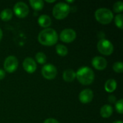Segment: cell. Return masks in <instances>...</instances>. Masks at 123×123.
I'll return each instance as SVG.
<instances>
[{
	"label": "cell",
	"instance_id": "1",
	"mask_svg": "<svg viewBox=\"0 0 123 123\" xmlns=\"http://www.w3.org/2000/svg\"><path fill=\"white\" fill-rule=\"evenodd\" d=\"M37 40L43 45L53 46L58 42V35L54 29L48 27L43 30L39 33Z\"/></svg>",
	"mask_w": 123,
	"mask_h": 123
},
{
	"label": "cell",
	"instance_id": "2",
	"mask_svg": "<svg viewBox=\"0 0 123 123\" xmlns=\"http://www.w3.org/2000/svg\"><path fill=\"white\" fill-rule=\"evenodd\" d=\"M94 77L95 75L94 71L88 66L81 67L76 72V78L80 84L84 86L92 84L94 80Z\"/></svg>",
	"mask_w": 123,
	"mask_h": 123
},
{
	"label": "cell",
	"instance_id": "3",
	"mask_svg": "<svg viewBox=\"0 0 123 123\" xmlns=\"http://www.w3.org/2000/svg\"><path fill=\"white\" fill-rule=\"evenodd\" d=\"M95 19L102 25H109L112 22L114 15L112 12L107 8H99L94 13Z\"/></svg>",
	"mask_w": 123,
	"mask_h": 123
},
{
	"label": "cell",
	"instance_id": "4",
	"mask_svg": "<svg viewBox=\"0 0 123 123\" xmlns=\"http://www.w3.org/2000/svg\"><path fill=\"white\" fill-rule=\"evenodd\" d=\"M71 11L70 5L66 2H58L53 8V15L56 19H63L68 17Z\"/></svg>",
	"mask_w": 123,
	"mask_h": 123
},
{
	"label": "cell",
	"instance_id": "5",
	"mask_svg": "<svg viewBox=\"0 0 123 123\" xmlns=\"http://www.w3.org/2000/svg\"><path fill=\"white\" fill-rule=\"evenodd\" d=\"M98 51L105 55H110L114 51L113 44L107 39H101L97 43Z\"/></svg>",
	"mask_w": 123,
	"mask_h": 123
},
{
	"label": "cell",
	"instance_id": "6",
	"mask_svg": "<svg viewBox=\"0 0 123 123\" xmlns=\"http://www.w3.org/2000/svg\"><path fill=\"white\" fill-rule=\"evenodd\" d=\"M18 59L14 55H9L6 58L4 62V69L5 72L12 74L14 73L18 68Z\"/></svg>",
	"mask_w": 123,
	"mask_h": 123
},
{
	"label": "cell",
	"instance_id": "7",
	"mask_svg": "<svg viewBox=\"0 0 123 123\" xmlns=\"http://www.w3.org/2000/svg\"><path fill=\"white\" fill-rule=\"evenodd\" d=\"M12 12H14V14L18 18L22 19L28 15L30 9L27 4L22 1H19L14 4Z\"/></svg>",
	"mask_w": 123,
	"mask_h": 123
},
{
	"label": "cell",
	"instance_id": "8",
	"mask_svg": "<svg viewBox=\"0 0 123 123\" xmlns=\"http://www.w3.org/2000/svg\"><path fill=\"white\" fill-rule=\"evenodd\" d=\"M41 74L45 79L48 80H52L56 77L58 71L54 65L48 63V64H45L43 66L41 69Z\"/></svg>",
	"mask_w": 123,
	"mask_h": 123
},
{
	"label": "cell",
	"instance_id": "9",
	"mask_svg": "<svg viewBox=\"0 0 123 123\" xmlns=\"http://www.w3.org/2000/svg\"><path fill=\"white\" fill-rule=\"evenodd\" d=\"M60 40L65 43H71L76 38V32L71 28H66L60 33Z\"/></svg>",
	"mask_w": 123,
	"mask_h": 123
},
{
	"label": "cell",
	"instance_id": "10",
	"mask_svg": "<svg viewBox=\"0 0 123 123\" xmlns=\"http://www.w3.org/2000/svg\"><path fill=\"white\" fill-rule=\"evenodd\" d=\"M92 65L95 69L103 71L107 66V61L102 56H95L92 60Z\"/></svg>",
	"mask_w": 123,
	"mask_h": 123
},
{
	"label": "cell",
	"instance_id": "11",
	"mask_svg": "<svg viewBox=\"0 0 123 123\" xmlns=\"http://www.w3.org/2000/svg\"><path fill=\"white\" fill-rule=\"evenodd\" d=\"M24 70L28 74H33L37 69L36 61L30 57H27L22 63Z\"/></svg>",
	"mask_w": 123,
	"mask_h": 123
},
{
	"label": "cell",
	"instance_id": "12",
	"mask_svg": "<svg viewBox=\"0 0 123 123\" xmlns=\"http://www.w3.org/2000/svg\"><path fill=\"white\" fill-rule=\"evenodd\" d=\"M94 98V93L92 89H83L79 96V101L82 104H89L90 103Z\"/></svg>",
	"mask_w": 123,
	"mask_h": 123
},
{
	"label": "cell",
	"instance_id": "13",
	"mask_svg": "<svg viewBox=\"0 0 123 123\" xmlns=\"http://www.w3.org/2000/svg\"><path fill=\"white\" fill-rule=\"evenodd\" d=\"M37 22L41 27L48 28L52 23V20L50 16L47 14H42L37 19Z\"/></svg>",
	"mask_w": 123,
	"mask_h": 123
},
{
	"label": "cell",
	"instance_id": "14",
	"mask_svg": "<svg viewBox=\"0 0 123 123\" xmlns=\"http://www.w3.org/2000/svg\"><path fill=\"white\" fill-rule=\"evenodd\" d=\"M113 113V108L110 105H105L100 109V115L103 118H109Z\"/></svg>",
	"mask_w": 123,
	"mask_h": 123
},
{
	"label": "cell",
	"instance_id": "15",
	"mask_svg": "<svg viewBox=\"0 0 123 123\" xmlns=\"http://www.w3.org/2000/svg\"><path fill=\"white\" fill-rule=\"evenodd\" d=\"M117 81L114 79H109L105 84V89L108 93L114 92L117 89Z\"/></svg>",
	"mask_w": 123,
	"mask_h": 123
},
{
	"label": "cell",
	"instance_id": "16",
	"mask_svg": "<svg viewBox=\"0 0 123 123\" xmlns=\"http://www.w3.org/2000/svg\"><path fill=\"white\" fill-rule=\"evenodd\" d=\"M63 79L66 82H72L76 79V72L71 68L66 69L63 73Z\"/></svg>",
	"mask_w": 123,
	"mask_h": 123
},
{
	"label": "cell",
	"instance_id": "17",
	"mask_svg": "<svg viewBox=\"0 0 123 123\" xmlns=\"http://www.w3.org/2000/svg\"><path fill=\"white\" fill-rule=\"evenodd\" d=\"M13 17V12L11 9H4L0 13V19L2 21H9Z\"/></svg>",
	"mask_w": 123,
	"mask_h": 123
},
{
	"label": "cell",
	"instance_id": "18",
	"mask_svg": "<svg viewBox=\"0 0 123 123\" xmlns=\"http://www.w3.org/2000/svg\"><path fill=\"white\" fill-rule=\"evenodd\" d=\"M29 3L35 11H40L44 7V1L43 0H30Z\"/></svg>",
	"mask_w": 123,
	"mask_h": 123
},
{
	"label": "cell",
	"instance_id": "19",
	"mask_svg": "<svg viewBox=\"0 0 123 123\" xmlns=\"http://www.w3.org/2000/svg\"><path fill=\"white\" fill-rule=\"evenodd\" d=\"M55 51H56L57 54L61 57L66 56L68 53L67 47L65 46L64 45H62V44H58L55 46Z\"/></svg>",
	"mask_w": 123,
	"mask_h": 123
},
{
	"label": "cell",
	"instance_id": "20",
	"mask_svg": "<svg viewBox=\"0 0 123 123\" xmlns=\"http://www.w3.org/2000/svg\"><path fill=\"white\" fill-rule=\"evenodd\" d=\"M35 61L40 65H45L47 61V56L43 52H38L35 55Z\"/></svg>",
	"mask_w": 123,
	"mask_h": 123
},
{
	"label": "cell",
	"instance_id": "21",
	"mask_svg": "<svg viewBox=\"0 0 123 123\" xmlns=\"http://www.w3.org/2000/svg\"><path fill=\"white\" fill-rule=\"evenodd\" d=\"M123 16L122 14H118L115 17V24L120 30H123Z\"/></svg>",
	"mask_w": 123,
	"mask_h": 123
},
{
	"label": "cell",
	"instance_id": "22",
	"mask_svg": "<svg viewBox=\"0 0 123 123\" xmlns=\"http://www.w3.org/2000/svg\"><path fill=\"white\" fill-rule=\"evenodd\" d=\"M113 11L117 14H121L123 11V2L118 1L115 2L113 5Z\"/></svg>",
	"mask_w": 123,
	"mask_h": 123
},
{
	"label": "cell",
	"instance_id": "23",
	"mask_svg": "<svg viewBox=\"0 0 123 123\" xmlns=\"http://www.w3.org/2000/svg\"><path fill=\"white\" fill-rule=\"evenodd\" d=\"M112 68L115 72L121 74L123 72V63L122 61H117L113 64Z\"/></svg>",
	"mask_w": 123,
	"mask_h": 123
},
{
	"label": "cell",
	"instance_id": "24",
	"mask_svg": "<svg viewBox=\"0 0 123 123\" xmlns=\"http://www.w3.org/2000/svg\"><path fill=\"white\" fill-rule=\"evenodd\" d=\"M115 110L116 111L122 115L123 114V99H120L119 100H117L116 102H115Z\"/></svg>",
	"mask_w": 123,
	"mask_h": 123
},
{
	"label": "cell",
	"instance_id": "25",
	"mask_svg": "<svg viewBox=\"0 0 123 123\" xmlns=\"http://www.w3.org/2000/svg\"><path fill=\"white\" fill-rule=\"evenodd\" d=\"M43 123H60L57 120L54 118H48L46 119Z\"/></svg>",
	"mask_w": 123,
	"mask_h": 123
},
{
	"label": "cell",
	"instance_id": "26",
	"mask_svg": "<svg viewBox=\"0 0 123 123\" xmlns=\"http://www.w3.org/2000/svg\"><path fill=\"white\" fill-rule=\"evenodd\" d=\"M5 76H6V72L4 71V70L0 68V81L2 80L5 77Z\"/></svg>",
	"mask_w": 123,
	"mask_h": 123
},
{
	"label": "cell",
	"instance_id": "27",
	"mask_svg": "<svg viewBox=\"0 0 123 123\" xmlns=\"http://www.w3.org/2000/svg\"><path fill=\"white\" fill-rule=\"evenodd\" d=\"M109 102L110 103H115L116 102V98L114 95H111L109 97Z\"/></svg>",
	"mask_w": 123,
	"mask_h": 123
},
{
	"label": "cell",
	"instance_id": "28",
	"mask_svg": "<svg viewBox=\"0 0 123 123\" xmlns=\"http://www.w3.org/2000/svg\"><path fill=\"white\" fill-rule=\"evenodd\" d=\"M2 37H3V32L1 30V29L0 28V40L2 39Z\"/></svg>",
	"mask_w": 123,
	"mask_h": 123
},
{
	"label": "cell",
	"instance_id": "29",
	"mask_svg": "<svg viewBox=\"0 0 123 123\" xmlns=\"http://www.w3.org/2000/svg\"><path fill=\"white\" fill-rule=\"evenodd\" d=\"M45 1H46V2H48V3H53V2H55V0H51V1L46 0Z\"/></svg>",
	"mask_w": 123,
	"mask_h": 123
},
{
	"label": "cell",
	"instance_id": "30",
	"mask_svg": "<svg viewBox=\"0 0 123 123\" xmlns=\"http://www.w3.org/2000/svg\"><path fill=\"white\" fill-rule=\"evenodd\" d=\"M112 123H123L122 120H117V121H115V122H113Z\"/></svg>",
	"mask_w": 123,
	"mask_h": 123
}]
</instances>
